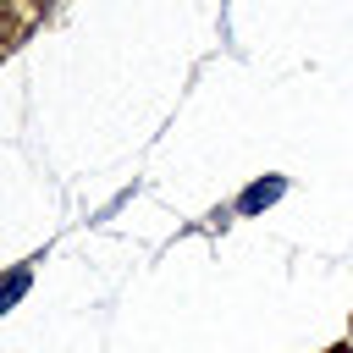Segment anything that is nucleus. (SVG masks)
<instances>
[{
	"instance_id": "nucleus-1",
	"label": "nucleus",
	"mask_w": 353,
	"mask_h": 353,
	"mask_svg": "<svg viewBox=\"0 0 353 353\" xmlns=\"http://www.w3.org/2000/svg\"><path fill=\"white\" fill-rule=\"evenodd\" d=\"M287 193V182L281 176H265V182H254V188H243V199H237V210L243 215H259V210H270L276 199Z\"/></svg>"
},
{
	"instance_id": "nucleus-2",
	"label": "nucleus",
	"mask_w": 353,
	"mask_h": 353,
	"mask_svg": "<svg viewBox=\"0 0 353 353\" xmlns=\"http://www.w3.org/2000/svg\"><path fill=\"white\" fill-rule=\"evenodd\" d=\"M28 281H33L28 270H11V276H6V287H0V314H6V309H11L22 292H28Z\"/></svg>"
}]
</instances>
